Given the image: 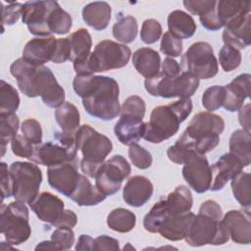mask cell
<instances>
[{
    "label": "cell",
    "mask_w": 251,
    "mask_h": 251,
    "mask_svg": "<svg viewBox=\"0 0 251 251\" xmlns=\"http://www.w3.org/2000/svg\"><path fill=\"white\" fill-rule=\"evenodd\" d=\"M79 175L77 164L65 163L58 166L49 167L47 170L48 183L61 194L70 197L74 192Z\"/></svg>",
    "instance_id": "cell-16"
},
{
    "label": "cell",
    "mask_w": 251,
    "mask_h": 251,
    "mask_svg": "<svg viewBox=\"0 0 251 251\" xmlns=\"http://www.w3.org/2000/svg\"><path fill=\"white\" fill-rule=\"evenodd\" d=\"M231 189L234 198L245 209L251 205V177L249 173L240 172L231 179Z\"/></svg>",
    "instance_id": "cell-39"
},
{
    "label": "cell",
    "mask_w": 251,
    "mask_h": 251,
    "mask_svg": "<svg viewBox=\"0 0 251 251\" xmlns=\"http://www.w3.org/2000/svg\"><path fill=\"white\" fill-rule=\"evenodd\" d=\"M136 224V216L133 212L125 209L117 208L112 210L107 216L108 226L115 231L126 233L132 230Z\"/></svg>",
    "instance_id": "cell-37"
},
{
    "label": "cell",
    "mask_w": 251,
    "mask_h": 251,
    "mask_svg": "<svg viewBox=\"0 0 251 251\" xmlns=\"http://www.w3.org/2000/svg\"><path fill=\"white\" fill-rule=\"evenodd\" d=\"M194 215L191 212L183 215H172L168 213L158 229V233L170 241L183 239Z\"/></svg>",
    "instance_id": "cell-26"
},
{
    "label": "cell",
    "mask_w": 251,
    "mask_h": 251,
    "mask_svg": "<svg viewBox=\"0 0 251 251\" xmlns=\"http://www.w3.org/2000/svg\"><path fill=\"white\" fill-rule=\"evenodd\" d=\"M169 211L165 202V199L158 201L154 204L151 210L145 215L143 219V226L145 230L151 233L158 232V229L163 223L164 219L168 215Z\"/></svg>",
    "instance_id": "cell-42"
},
{
    "label": "cell",
    "mask_w": 251,
    "mask_h": 251,
    "mask_svg": "<svg viewBox=\"0 0 251 251\" xmlns=\"http://www.w3.org/2000/svg\"><path fill=\"white\" fill-rule=\"evenodd\" d=\"M184 239L192 247L222 245L228 241L229 234L222 219L198 212L192 218Z\"/></svg>",
    "instance_id": "cell-7"
},
{
    "label": "cell",
    "mask_w": 251,
    "mask_h": 251,
    "mask_svg": "<svg viewBox=\"0 0 251 251\" xmlns=\"http://www.w3.org/2000/svg\"><path fill=\"white\" fill-rule=\"evenodd\" d=\"M199 212L213 216L218 219H222L223 217V211L221 206L215 200H211V199L206 200L201 204L199 208Z\"/></svg>",
    "instance_id": "cell-59"
},
{
    "label": "cell",
    "mask_w": 251,
    "mask_h": 251,
    "mask_svg": "<svg viewBox=\"0 0 251 251\" xmlns=\"http://www.w3.org/2000/svg\"><path fill=\"white\" fill-rule=\"evenodd\" d=\"M54 1H28L23 6L22 21L28 31L39 37L51 36L48 28V16Z\"/></svg>",
    "instance_id": "cell-13"
},
{
    "label": "cell",
    "mask_w": 251,
    "mask_h": 251,
    "mask_svg": "<svg viewBox=\"0 0 251 251\" xmlns=\"http://www.w3.org/2000/svg\"><path fill=\"white\" fill-rule=\"evenodd\" d=\"M36 91L48 107L58 108L65 102L64 88L58 83L54 74L46 66L37 68Z\"/></svg>",
    "instance_id": "cell-15"
},
{
    "label": "cell",
    "mask_w": 251,
    "mask_h": 251,
    "mask_svg": "<svg viewBox=\"0 0 251 251\" xmlns=\"http://www.w3.org/2000/svg\"><path fill=\"white\" fill-rule=\"evenodd\" d=\"M217 1L215 0H185L183 1V5L188 12L193 15L202 16L206 12H208L211 8L216 5Z\"/></svg>",
    "instance_id": "cell-54"
},
{
    "label": "cell",
    "mask_w": 251,
    "mask_h": 251,
    "mask_svg": "<svg viewBox=\"0 0 251 251\" xmlns=\"http://www.w3.org/2000/svg\"><path fill=\"white\" fill-rule=\"evenodd\" d=\"M182 176L196 193H204L210 189L212 172L205 155H195L183 164Z\"/></svg>",
    "instance_id": "cell-14"
},
{
    "label": "cell",
    "mask_w": 251,
    "mask_h": 251,
    "mask_svg": "<svg viewBox=\"0 0 251 251\" xmlns=\"http://www.w3.org/2000/svg\"><path fill=\"white\" fill-rule=\"evenodd\" d=\"M128 157L131 163L140 170L148 169L152 165L153 161L151 153L137 143L129 146Z\"/></svg>",
    "instance_id": "cell-46"
},
{
    "label": "cell",
    "mask_w": 251,
    "mask_h": 251,
    "mask_svg": "<svg viewBox=\"0 0 251 251\" xmlns=\"http://www.w3.org/2000/svg\"><path fill=\"white\" fill-rule=\"evenodd\" d=\"M71 45L70 61L73 63L84 61L90 55L92 47L91 35L85 28H79L68 36Z\"/></svg>",
    "instance_id": "cell-33"
},
{
    "label": "cell",
    "mask_w": 251,
    "mask_h": 251,
    "mask_svg": "<svg viewBox=\"0 0 251 251\" xmlns=\"http://www.w3.org/2000/svg\"><path fill=\"white\" fill-rule=\"evenodd\" d=\"M0 231L11 245H20L31 234L28 223V209L25 203L14 201L0 208Z\"/></svg>",
    "instance_id": "cell-9"
},
{
    "label": "cell",
    "mask_w": 251,
    "mask_h": 251,
    "mask_svg": "<svg viewBox=\"0 0 251 251\" xmlns=\"http://www.w3.org/2000/svg\"><path fill=\"white\" fill-rule=\"evenodd\" d=\"M222 222L226 226L229 238L238 244H249L251 242V223L250 211L230 210L228 211Z\"/></svg>",
    "instance_id": "cell-19"
},
{
    "label": "cell",
    "mask_w": 251,
    "mask_h": 251,
    "mask_svg": "<svg viewBox=\"0 0 251 251\" xmlns=\"http://www.w3.org/2000/svg\"><path fill=\"white\" fill-rule=\"evenodd\" d=\"M216 5H217V3H216ZM216 5L213 8H211L208 12H206L205 14H203L202 16L199 17L201 25L206 29L212 30V31H216V30H218V29L223 27V25H221V23H220V21L218 19Z\"/></svg>",
    "instance_id": "cell-56"
},
{
    "label": "cell",
    "mask_w": 251,
    "mask_h": 251,
    "mask_svg": "<svg viewBox=\"0 0 251 251\" xmlns=\"http://www.w3.org/2000/svg\"><path fill=\"white\" fill-rule=\"evenodd\" d=\"M47 24L51 34L55 33L62 35L70 31L73 25V20L70 14L63 10L58 2L54 1V4L48 16Z\"/></svg>",
    "instance_id": "cell-38"
},
{
    "label": "cell",
    "mask_w": 251,
    "mask_h": 251,
    "mask_svg": "<svg viewBox=\"0 0 251 251\" xmlns=\"http://www.w3.org/2000/svg\"><path fill=\"white\" fill-rule=\"evenodd\" d=\"M132 65L139 75L145 78H150L160 73L161 58L154 49L142 47L133 53Z\"/></svg>",
    "instance_id": "cell-27"
},
{
    "label": "cell",
    "mask_w": 251,
    "mask_h": 251,
    "mask_svg": "<svg viewBox=\"0 0 251 251\" xmlns=\"http://www.w3.org/2000/svg\"><path fill=\"white\" fill-rule=\"evenodd\" d=\"M119 241L108 235H100L94 239L93 250H119Z\"/></svg>",
    "instance_id": "cell-57"
},
{
    "label": "cell",
    "mask_w": 251,
    "mask_h": 251,
    "mask_svg": "<svg viewBox=\"0 0 251 251\" xmlns=\"http://www.w3.org/2000/svg\"><path fill=\"white\" fill-rule=\"evenodd\" d=\"M153 194V184L144 176H133L126 181L124 190V201L131 207L143 206Z\"/></svg>",
    "instance_id": "cell-23"
},
{
    "label": "cell",
    "mask_w": 251,
    "mask_h": 251,
    "mask_svg": "<svg viewBox=\"0 0 251 251\" xmlns=\"http://www.w3.org/2000/svg\"><path fill=\"white\" fill-rule=\"evenodd\" d=\"M93 246H94V239L87 234H81L77 239V243H76L75 249V250L91 251V250H93Z\"/></svg>",
    "instance_id": "cell-62"
},
{
    "label": "cell",
    "mask_w": 251,
    "mask_h": 251,
    "mask_svg": "<svg viewBox=\"0 0 251 251\" xmlns=\"http://www.w3.org/2000/svg\"><path fill=\"white\" fill-rule=\"evenodd\" d=\"M11 149L16 156L30 159L33 153L34 145L31 144L24 135L17 134L11 141Z\"/></svg>",
    "instance_id": "cell-52"
},
{
    "label": "cell",
    "mask_w": 251,
    "mask_h": 251,
    "mask_svg": "<svg viewBox=\"0 0 251 251\" xmlns=\"http://www.w3.org/2000/svg\"><path fill=\"white\" fill-rule=\"evenodd\" d=\"M250 140V132L243 128L233 131L229 138V152L235 155L244 167L249 166L251 161Z\"/></svg>",
    "instance_id": "cell-35"
},
{
    "label": "cell",
    "mask_w": 251,
    "mask_h": 251,
    "mask_svg": "<svg viewBox=\"0 0 251 251\" xmlns=\"http://www.w3.org/2000/svg\"><path fill=\"white\" fill-rule=\"evenodd\" d=\"M250 104L247 103L243 105L239 110H238V121L239 124L241 125L242 128L248 132H250L251 129V114H250Z\"/></svg>",
    "instance_id": "cell-61"
},
{
    "label": "cell",
    "mask_w": 251,
    "mask_h": 251,
    "mask_svg": "<svg viewBox=\"0 0 251 251\" xmlns=\"http://www.w3.org/2000/svg\"><path fill=\"white\" fill-rule=\"evenodd\" d=\"M224 129L222 117L211 112H200L191 119L176 142L190 155H205L218 146Z\"/></svg>",
    "instance_id": "cell-2"
},
{
    "label": "cell",
    "mask_w": 251,
    "mask_h": 251,
    "mask_svg": "<svg viewBox=\"0 0 251 251\" xmlns=\"http://www.w3.org/2000/svg\"><path fill=\"white\" fill-rule=\"evenodd\" d=\"M55 119L62 131L75 133L79 127L80 116L77 108L71 102H64L55 111Z\"/></svg>",
    "instance_id": "cell-34"
},
{
    "label": "cell",
    "mask_w": 251,
    "mask_h": 251,
    "mask_svg": "<svg viewBox=\"0 0 251 251\" xmlns=\"http://www.w3.org/2000/svg\"><path fill=\"white\" fill-rule=\"evenodd\" d=\"M51 241L57 250H69L75 243V233L72 228L57 227L51 235Z\"/></svg>",
    "instance_id": "cell-50"
},
{
    "label": "cell",
    "mask_w": 251,
    "mask_h": 251,
    "mask_svg": "<svg viewBox=\"0 0 251 251\" xmlns=\"http://www.w3.org/2000/svg\"><path fill=\"white\" fill-rule=\"evenodd\" d=\"M77 148L75 133L56 131L54 140L34 145L29 160L46 167H53L65 163L77 164Z\"/></svg>",
    "instance_id": "cell-6"
},
{
    "label": "cell",
    "mask_w": 251,
    "mask_h": 251,
    "mask_svg": "<svg viewBox=\"0 0 251 251\" xmlns=\"http://www.w3.org/2000/svg\"><path fill=\"white\" fill-rule=\"evenodd\" d=\"M23 135L33 145L42 143V128L35 119H26L21 125Z\"/></svg>",
    "instance_id": "cell-48"
},
{
    "label": "cell",
    "mask_w": 251,
    "mask_h": 251,
    "mask_svg": "<svg viewBox=\"0 0 251 251\" xmlns=\"http://www.w3.org/2000/svg\"><path fill=\"white\" fill-rule=\"evenodd\" d=\"M192 108L190 98L155 107L149 122L145 123L143 138L151 143H161L171 138L177 132L179 125L190 115Z\"/></svg>",
    "instance_id": "cell-3"
},
{
    "label": "cell",
    "mask_w": 251,
    "mask_h": 251,
    "mask_svg": "<svg viewBox=\"0 0 251 251\" xmlns=\"http://www.w3.org/2000/svg\"><path fill=\"white\" fill-rule=\"evenodd\" d=\"M144 131L145 123L142 119L129 116H121L114 127V132L118 140L127 146L137 143L143 137Z\"/></svg>",
    "instance_id": "cell-25"
},
{
    "label": "cell",
    "mask_w": 251,
    "mask_h": 251,
    "mask_svg": "<svg viewBox=\"0 0 251 251\" xmlns=\"http://www.w3.org/2000/svg\"><path fill=\"white\" fill-rule=\"evenodd\" d=\"M160 50L169 57H178L182 53V41L169 31L165 32L161 39Z\"/></svg>",
    "instance_id": "cell-49"
},
{
    "label": "cell",
    "mask_w": 251,
    "mask_h": 251,
    "mask_svg": "<svg viewBox=\"0 0 251 251\" xmlns=\"http://www.w3.org/2000/svg\"><path fill=\"white\" fill-rule=\"evenodd\" d=\"M35 250H57V248L51 240H45L38 243L35 247Z\"/></svg>",
    "instance_id": "cell-63"
},
{
    "label": "cell",
    "mask_w": 251,
    "mask_h": 251,
    "mask_svg": "<svg viewBox=\"0 0 251 251\" xmlns=\"http://www.w3.org/2000/svg\"><path fill=\"white\" fill-rule=\"evenodd\" d=\"M20 106L17 89L4 79L0 80V115L13 114Z\"/></svg>",
    "instance_id": "cell-41"
},
{
    "label": "cell",
    "mask_w": 251,
    "mask_h": 251,
    "mask_svg": "<svg viewBox=\"0 0 251 251\" xmlns=\"http://www.w3.org/2000/svg\"><path fill=\"white\" fill-rule=\"evenodd\" d=\"M161 73L168 76H176L180 74V66L175 59L166 57L162 63Z\"/></svg>",
    "instance_id": "cell-60"
},
{
    "label": "cell",
    "mask_w": 251,
    "mask_h": 251,
    "mask_svg": "<svg viewBox=\"0 0 251 251\" xmlns=\"http://www.w3.org/2000/svg\"><path fill=\"white\" fill-rule=\"evenodd\" d=\"M216 10L221 25L226 26L241 16L249 14L251 11V3L249 1L220 0L217 1Z\"/></svg>",
    "instance_id": "cell-31"
},
{
    "label": "cell",
    "mask_w": 251,
    "mask_h": 251,
    "mask_svg": "<svg viewBox=\"0 0 251 251\" xmlns=\"http://www.w3.org/2000/svg\"><path fill=\"white\" fill-rule=\"evenodd\" d=\"M146 91L155 97L179 99L190 98L199 86V79L187 72H181L176 76H168L162 73L146 78L144 81Z\"/></svg>",
    "instance_id": "cell-8"
},
{
    "label": "cell",
    "mask_w": 251,
    "mask_h": 251,
    "mask_svg": "<svg viewBox=\"0 0 251 251\" xmlns=\"http://www.w3.org/2000/svg\"><path fill=\"white\" fill-rule=\"evenodd\" d=\"M37 68L23 57L14 61L10 67V73L17 79L21 92L30 98L38 96L36 91Z\"/></svg>",
    "instance_id": "cell-22"
},
{
    "label": "cell",
    "mask_w": 251,
    "mask_h": 251,
    "mask_svg": "<svg viewBox=\"0 0 251 251\" xmlns=\"http://www.w3.org/2000/svg\"><path fill=\"white\" fill-rule=\"evenodd\" d=\"M162 31V25L158 21L147 19L142 24L140 38L145 44H153L160 39Z\"/></svg>",
    "instance_id": "cell-47"
},
{
    "label": "cell",
    "mask_w": 251,
    "mask_h": 251,
    "mask_svg": "<svg viewBox=\"0 0 251 251\" xmlns=\"http://www.w3.org/2000/svg\"><path fill=\"white\" fill-rule=\"evenodd\" d=\"M0 171H1V203H3L4 199L13 196L12 192V178L10 170H8V166L6 163L1 162L0 164Z\"/></svg>",
    "instance_id": "cell-55"
},
{
    "label": "cell",
    "mask_w": 251,
    "mask_h": 251,
    "mask_svg": "<svg viewBox=\"0 0 251 251\" xmlns=\"http://www.w3.org/2000/svg\"><path fill=\"white\" fill-rule=\"evenodd\" d=\"M226 98L225 86L213 85L208 87L202 95V105L208 112H213L223 107Z\"/></svg>",
    "instance_id": "cell-43"
},
{
    "label": "cell",
    "mask_w": 251,
    "mask_h": 251,
    "mask_svg": "<svg viewBox=\"0 0 251 251\" xmlns=\"http://www.w3.org/2000/svg\"><path fill=\"white\" fill-rule=\"evenodd\" d=\"M56 42L57 38L52 35L35 37L25 44L23 50V58L34 66H44L45 63L52 61Z\"/></svg>",
    "instance_id": "cell-21"
},
{
    "label": "cell",
    "mask_w": 251,
    "mask_h": 251,
    "mask_svg": "<svg viewBox=\"0 0 251 251\" xmlns=\"http://www.w3.org/2000/svg\"><path fill=\"white\" fill-rule=\"evenodd\" d=\"M250 79L249 74H241L225 85L226 98L223 107L226 111L235 112L244 105L245 99L250 94Z\"/></svg>",
    "instance_id": "cell-24"
},
{
    "label": "cell",
    "mask_w": 251,
    "mask_h": 251,
    "mask_svg": "<svg viewBox=\"0 0 251 251\" xmlns=\"http://www.w3.org/2000/svg\"><path fill=\"white\" fill-rule=\"evenodd\" d=\"M29 207L40 221L51 226L61 218L65 211L63 200L47 191L38 194L29 203Z\"/></svg>",
    "instance_id": "cell-18"
},
{
    "label": "cell",
    "mask_w": 251,
    "mask_h": 251,
    "mask_svg": "<svg viewBox=\"0 0 251 251\" xmlns=\"http://www.w3.org/2000/svg\"><path fill=\"white\" fill-rule=\"evenodd\" d=\"M131 55L130 48L112 40H102L87 59L73 63L76 75H85L94 73L121 69L127 65Z\"/></svg>",
    "instance_id": "cell-4"
},
{
    "label": "cell",
    "mask_w": 251,
    "mask_h": 251,
    "mask_svg": "<svg viewBox=\"0 0 251 251\" xmlns=\"http://www.w3.org/2000/svg\"><path fill=\"white\" fill-rule=\"evenodd\" d=\"M70 57H71V45H70L69 37L57 38L56 49L51 62L55 64L65 63L66 61H70Z\"/></svg>",
    "instance_id": "cell-53"
},
{
    "label": "cell",
    "mask_w": 251,
    "mask_h": 251,
    "mask_svg": "<svg viewBox=\"0 0 251 251\" xmlns=\"http://www.w3.org/2000/svg\"><path fill=\"white\" fill-rule=\"evenodd\" d=\"M106 197L96 185H93L85 176L80 174L77 184L69 198L78 206H94L103 202Z\"/></svg>",
    "instance_id": "cell-29"
},
{
    "label": "cell",
    "mask_w": 251,
    "mask_h": 251,
    "mask_svg": "<svg viewBox=\"0 0 251 251\" xmlns=\"http://www.w3.org/2000/svg\"><path fill=\"white\" fill-rule=\"evenodd\" d=\"M169 32L179 39H187L196 31V24L193 18L184 11L175 10L168 16Z\"/></svg>",
    "instance_id": "cell-30"
},
{
    "label": "cell",
    "mask_w": 251,
    "mask_h": 251,
    "mask_svg": "<svg viewBox=\"0 0 251 251\" xmlns=\"http://www.w3.org/2000/svg\"><path fill=\"white\" fill-rule=\"evenodd\" d=\"M223 41L237 50L246 48L251 43V14H246L225 26Z\"/></svg>",
    "instance_id": "cell-20"
},
{
    "label": "cell",
    "mask_w": 251,
    "mask_h": 251,
    "mask_svg": "<svg viewBox=\"0 0 251 251\" xmlns=\"http://www.w3.org/2000/svg\"><path fill=\"white\" fill-rule=\"evenodd\" d=\"M165 202L170 214L183 215L190 212L193 205V197L185 185H178L168 194Z\"/></svg>",
    "instance_id": "cell-32"
},
{
    "label": "cell",
    "mask_w": 251,
    "mask_h": 251,
    "mask_svg": "<svg viewBox=\"0 0 251 251\" xmlns=\"http://www.w3.org/2000/svg\"><path fill=\"white\" fill-rule=\"evenodd\" d=\"M73 88L82 99L84 110L93 118L112 121L120 115V87L115 78L106 75H76L73 80Z\"/></svg>",
    "instance_id": "cell-1"
},
{
    "label": "cell",
    "mask_w": 251,
    "mask_h": 251,
    "mask_svg": "<svg viewBox=\"0 0 251 251\" xmlns=\"http://www.w3.org/2000/svg\"><path fill=\"white\" fill-rule=\"evenodd\" d=\"M76 148L82 154L80 169L89 177L95 175L113 150L112 141L89 125H82L75 132Z\"/></svg>",
    "instance_id": "cell-5"
},
{
    "label": "cell",
    "mask_w": 251,
    "mask_h": 251,
    "mask_svg": "<svg viewBox=\"0 0 251 251\" xmlns=\"http://www.w3.org/2000/svg\"><path fill=\"white\" fill-rule=\"evenodd\" d=\"M77 223V217L75 213L72 210L64 211L61 218L53 225L55 227H66V228H73Z\"/></svg>",
    "instance_id": "cell-58"
},
{
    "label": "cell",
    "mask_w": 251,
    "mask_h": 251,
    "mask_svg": "<svg viewBox=\"0 0 251 251\" xmlns=\"http://www.w3.org/2000/svg\"><path fill=\"white\" fill-rule=\"evenodd\" d=\"M113 36L120 42L127 44L134 41L138 31L137 21L133 16H117L113 25Z\"/></svg>",
    "instance_id": "cell-36"
},
{
    "label": "cell",
    "mask_w": 251,
    "mask_h": 251,
    "mask_svg": "<svg viewBox=\"0 0 251 251\" xmlns=\"http://www.w3.org/2000/svg\"><path fill=\"white\" fill-rule=\"evenodd\" d=\"M111 6L104 1L91 2L82 9L84 23L95 30L105 29L111 20Z\"/></svg>",
    "instance_id": "cell-28"
},
{
    "label": "cell",
    "mask_w": 251,
    "mask_h": 251,
    "mask_svg": "<svg viewBox=\"0 0 251 251\" xmlns=\"http://www.w3.org/2000/svg\"><path fill=\"white\" fill-rule=\"evenodd\" d=\"M12 192L16 201L30 203L37 195L42 182V173L37 165L16 161L10 166Z\"/></svg>",
    "instance_id": "cell-10"
},
{
    "label": "cell",
    "mask_w": 251,
    "mask_h": 251,
    "mask_svg": "<svg viewBox=\"0 0 251 251\" xmlns=\"http://www.w3.org/2000/svg\"><path fill=\"white\" fill-rule=\"evenodd\" d=\"M1 24L4 26V25H12L18 22L20 17H22L23 12V6L22 3H15L11 2L7 6L3 5V2L1 3Z\"/></svg>",
    "instance_id": "cell-51"
},
{
    "label": "cell",
    "mask_w": 251,
    "mask_h": 251,
    "mask_svg": "<svg viewBox=\"0 0 251 251\" xmlns=\"http://www.w3.org/2000/svg\"><path fill=\"white\" fill-rule=\"evenodd\" d=\"M130 172V165L126 158L122 155H114L98 169L94 177L95 185L104 195H113L120 190Z\"/></svg>",
    "instance_id": "cell-12"
},
{
    "label": "cell",
    "mask_w": 251,
    "mask_h": 251,
    "mask_svg": "<svg viewBox=\"0 0 251 251\" xmlns=\"http://www.w3.org/2000/svg\"><path fill=\"white\" fill-rule=\"evenodd\" d=\"M19 126L20 121L15 113L0 115V143L2 157L5 154L7 144L17 135Z\"/></svg>",
    "instance_id": "cell-40"
},
{
    "label": "cell",
    "mask_w": 251,
    "mask_h": 251,
    "mask_svg": "<svg viewBox=\"0 0 251 251\" xmlns=\"http://www.w3.org/2000/svg\"><path fill=\"white\" fill-rule=\"evenodd\" d=\"M219 61L225 72H231L238 68L241 63L240 51L225 44L219 52Z\"/></svg>",
    "instance_id": "cell-44"
},
{
    "label": "cell",
    "mask_w": 251,
    "mask_h": 251,
    "mask_svg": "<svg viewBox=\"0 0 251 251\" xmlns=\"http://www.w3.org/2000/svg\"><path fill=\"white\" fill-rule=\"evenodd\" d=\"M244 166L241 161L232 153L228 152L222 155L219 160L211 167L212 181L210 190L218 191L224 188L228 180L242 172Z\"/></svg>",
    "instance_id": "cell-17"
},
{
    "label": "cell",
    "mask_w": 251,
    "mask_h": 251,
    "mask_svg": "<svg viewBox=\"0 0 251 251\" xmlns=\"http://www.w3.org/2000/svg\"><path fill=\"white\" fill-rule=\"evenodd\" d=\"M128 248H129V249H131V250H134V249H135L133 246H131V245H130V243H127L126 245H125L124 250H126V249H128Z\"/></svg>",
    "instance_id": "cell-64"
},
{
    "label": "cell",
    "mask_w": 251,
    "mask_h": 251,
    "mask_svg": "<svg viewBox=\"0 0 251 251\" xmlns=\"http://www.w3.org/2000/svg\"><path fill=\"white\" fill-rule=\"evenodd\" d=\"M180 67L198 79L214 77L219 71L214 50L208 42L198 41L190 45L181 57Z\"/></svg>",
    "instance_id": "cell-11"
},
{
    "label": "cell",
    "mask_w": 251,
    "mask_h": 251,
    "mask_svg": "<svg viewBox=\"0 0 251 251\" xmlns=\"http://www.w3.org/2000/svg\"><path fill=\"white\" fill-rule=\"evenodd\" d=\"M145 111L146 105L144 100L137 95H132L124 101L123 105L121 106L120 116H129L143 120Z\"/></svg>",
    "instance_id": "cell-45"
}]
</instances>
